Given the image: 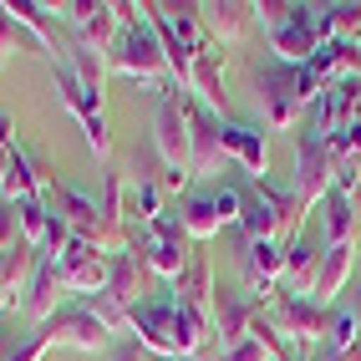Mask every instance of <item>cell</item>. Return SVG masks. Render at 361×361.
Returning <instances> with one entry per match:
<instances>
[{
    "instance_id": "cell-30",
    "label": "cell",
    "mask_w": 361,
    "mask_h": 361,
    "mask_svg": "<svg viewBox=\"0 0 361 361\" xmlns=\"http://www.w3.org/2000/svg\"><path fill=\"white\" fill-rule=\"evenodd\" d=\"M117 31H123V0H112V6H97L92 11V20L71 36L77 46H87V51H97V56H107L112 51V41H117Z\"/></svg>"
},
{
    "instance_id": "cell-41",
    "label": "cell",
    "mask_w": 361,
    "mask_h": 361,
    "mask_svg": "<svg viewBox=\"0 0 361 361\" xmlns=\"http://www.w3.org/2000/svg\"><path fill=\"white\" fill-rule=\"evenodd\" d=\"M0 142H6V148H16V142H20V137H16V117H11V112H0Z\"/></svg>"
},
{
    "instance_id": "cell-23",
    "label": "cell",
    "mask_w": 361,
    "mask_h": 361,
    "mask_svg": "<svg viewBox=\"0 0 361 361\" xmlns=\"http://www.w3.org/2000/svg\"><path fill=\"white\" fill-rule=\"evenodd\" d=\"M153 270H148V259H142L137 250H117L112 259H107V295L117 300V305H137V295H142V280H148Z\"/></svg>"
},
{
    "instance_id": "cell-17",
    "label": "cell",
    "mask_w": 361,
    "mask_h": 361,
    "mask_svg": "<svg viewBox=\"0 0 361 361\" xmlns=\"http://www.w3.org/2000/svg\"><path fill=\"white\" fill-rule=\"evenodd\" d=\"M356 239L351 245H321V270H316V285H310V300L316 305H341L346 285L356 280Z\"/></svg>"
},
{
    "instance_id": "cell-4",
    "label": "cell",
    "mask_w": 361,
    "mask_h": 361,
    "mask_svg": "<svg viewBox=\"0 0 361 361\" xmlns=\"http://www.w3.org/2000/svg\"><path fill=\"white\" fill-rule=\"evenodd\" d=\"M264 326L290 351H310V346H326L331 336V305H316L305 295H275L264 305Z\"/></svg>"
},
{
    "instance_id": "cell-24",
    "label": "cell",
    "mask_w": 361,
    "mask_h": 361,
    "mask_svg": "<svg viewBox=\"0 0 361 361\" xmlns=\"http://www.w3.org/2000/svg\"><path fill=\"white\" fill-rule=\"evenodd\" d=\"M188 92H199V102L214 117H229V97H224V51H199L194 61V77H188Z\"/></svg>"
},
{
    "instance_id": "cell-3",
    "label": "cell",
    "mask_w": 361,
    "mask_h": 361,
    "mask_svg": "<svg viewBox=\"0 0 361 361\" xmlns=\"http://www.w3.org/2000/svg\"><path fill=\"white\" fill-rule=\"evenodd\" d=\"M255 97H259V112H264V128H295L300 112H310V102L321 97L316 77L305 66H285V61H264L255 66Z\"/></svg>"
},
{
    "instance_id": "cell-32",
    "label": "cell",
    "mask_w": 361,
    "mask_h": 361,
    "mask_svg": "<svg viewBox=\"0 0 361 361\" xmlns=\"http://www.w3.org/2000/svg\"><path fill=\"white\" fill-rule=\"evenodd\" d=\"M316 31H321V41H361V0L316 6Z\"/></svg>"
},
{
    "instance_id": "cell-5",
    "label": "cell",
    "mask_w": 361,
    "mask_h": 361,
    "mask_svg": "<svg viewBox=\"0 0 361 361\" xmlns=\"http://www.w3.org/2000/svg\"><path fill=\"white\" fill-rule=\"evenodd\" d=\"M133 250L148 259V270L158 280H178L183 264H188V255H194V239L183 234V214L163 209L148 229H133Z\"/></svg>"
},
{
    "instance_id": "cell-7",
    "label": "cell",
    "mask_w": 361,
    "mask_h": 361,
    "mask_svg": "<svg viewBox=\"0 0 361 361\" xmlns=\"http://www.w3.org/2000/svg\"><path fill=\"white\" fill-rule=\"evenodd\" d=\"M183 234L188 239H214L219 229H239V214H245V194L234 183L219 188H199V194H183Z\"/></svg>"
},
{
    "instance_id": "cell-31",
    "label": "cell",
    "mask_w": 361,
    "mask_h": 361,
    "mask_svg": "<svg viewBox=\"0 0 361 361\" xmlns=\"http://www.w3.org/2000/svg\"><path fill=\"white\" fill-rule=\"evenodd\" d=\"M36 264H41V255H36L31 245H20V250H0V295H6V300L26 295V285H31V275H36Z\"/></svg>"
},
{
    "instance_id": "cell-13",
    "label": "cell",
    "mask_w": 361,
    "mask_h": 361,
    "mask_svg": "<svg viewBox=\"0 0 361 361\" xmlns=\"http://www.w3.org/2000/svg\"><path fill=\"white\" fill-rule=\"evenodd\" d=\"M153 153L163 158L168 173H188V117H183V92H163L153 107Z\"/></svg>"
},
{
    "instance_id": "cell-21",
    "label": "cell",
    "mask_w": 361,
    "mask_h": 361,
    "mask_svg": "<svg viewBox=\"0 0 361 361\" xmlns=\"http://www.w3.org/2000/svg\"><path fill=\"white\" fill-rule=\"evenodd\" d=\"M199 16V26L209 41H219V46H234L239 36L250 31V20H255V6H239V0H204V6H194Z\"/></svg>"
},
{
    "instance_id": "cell-2",
    "label": "cell",
    "mask_w": 361,
    "mask_h": 361,
    "mask_svg": "<svg viewBox=\"0 0 361 361\" xmlns=\"http://www.w3.org/2000/svg\"><path fill=\"white\" fill-rule=\"evenodd\" d=\"M128 321H133V336L142 341V351L168 356V361H194V356L209 346V331L188 321L168 290H163V295H148V300H137V305L128 310Z\"/></svg>"
},
{
    "instance_id": "cell-25",
    "label": "cell",
    "mask_w": 361,
    "mask_h": 361,
    "mask_svg": "<svg viewBox=\"0 0 361 361\" xmlns=\"http://www.w3.org/2000/svg\"><path fill=\"white\" fill-rule=\"evenodd\" d=\"M20 310H26V316L36 321V331L61 310V280H56V264H51V259H41V264H36V275H31V285H26V295H20Z\"/></svg>"
},
{
    "instance_id": "cell-15",
    "label": "cell",
    "mask_w": 361,
    "mask_h": 361,
    "mask_svg": "<svg viewBox=\"0 0 361 361\" xmlns=\"http://www.w3.org/2000/svg\"><path fill=\"white\" fill-rule=\"evenodd\" d=\"M46 204H51V214H61V219L71 224V234L92 239V245L102 239V204L92 199L87 188H77V183H51V178H46Z\"/></svg>"
},
{
    "instance_id": "cell-22",
    "label": "cell",
    "mask_w": 361,
    "mask_h": 361,
    "mask_svg": "<svg viewBox=\"0 0 361 361\" xmlns=\"http://www.w3.org/2000/svg\"><path fill=\"white\" fill-rule=\"evenodd\" d=\"M0 11H6L51 61H56V51H66V46L56 41V20H51V11H46V0H0Z\"/></svg>"
},
{
    "instance_id": "cell-42",
    "label": "cell",
    "mask_w": 361,
    "mask_h": 361,
    "mask_svg": "<svg viewBox=\"0 0 361 361\" xmlns=\"http://www.w3.org/2000/svg\"><path fill=\"white\" fill-rule=\"evenodd\" d=\"M11 153H16V148H6V142H0V183H6V173H11Z\"/></svg>"
},
{
    "instance_id": "cell-19",
    "label": "cell",
    "mask_w": 361,
    "mask_h": 361,
    "mask_svg": "<svg viewBox=\"0 0 361 361\" xmlns=\"http://www.w3.org/2000/svg\"><path fill=\"white\" fill-rule=\"evenodd\" d=\"M219 142H224V153H229L234 163H245L250 178H264V173H270V142H264V133H259L255 123L224 117V123H219Z\"/></svg>"
},
{
    "instance_id": "cell-16",
    "label": "cell",
    "mask_w": 361,
    "mask_h": 361,
    "mask_svg": "<svg viewBox=\"0 0 361 361\" xmlns=\"http://www.w3.org/2000/svg\"><path fill=\"white\" fill-rule=\"evenodd\" d=\"M316 46H321L316 6H295L290 20L270 31V51H275V61H285V66H305L310 56H316Z\"/></svg>"
},
{
    "instance_id": "cell-44",
    "label": "cell",
    "mask_w": 361,
    "mask_h": 361,
    "mask_svg": "<svg viewBox=\"0 0 361 361\" xmlns=\"http://www.w3.org/2000/svg\"><path fill=\"white\" fill-rule=\"evenodd\" d=\"M280 361H305V356H280Z\"/></svg>"
},
{
    "instance_id": "cell-28",
    "label": "cell",
    "mask_w": 361,
    "mask_h": 361,
    "mask_svg": "<svg viewBox=\"0 0 361 361\" xmlns=\"http://www.w3.org/2000/svg\"><path fill=\"white\" fill-rule=\"evenodd\" d=\"M280 356H300V351H290L280 341V336L264 326V316L255 321V331L245 336L239 346H229V351H219V361H280Z\"/></svg>"
},
{
    "instance_id": "cell-35",
    "label": "cell",
    "mask_w": 361,
    "mask_h": 361,
    "mask_svg": "<svg viewBox=\"0 0 361 361\" xmlns=\"http://www.w3.org/2000/svg\"><path fill=\"white\" fill-rule=\"evenodd\" d=\"M26 239H20V204L0 194V250H20Z\"/></svg>"
},
{
    "instance_id": "cell-11",
    "label": "cell",
    "mask_w": 361,
    "mask_h": 361,
    "mask_svg": "<svg viewBox=\"0 0 361 361\" xmlns=\"http://www.w3.org/2000/svg\"><path fill=\"white\" fill-rule=\"evenodd\" d=\"M46 331V341L51 346H66V351H82V356H107V346L117 341V336L92 316V310L77 300V305H61L51 321L41 326Z\"/></svg>"
},
{
    "instance_id": "cell-29",
    "label": "cell",
    "mask_w": 361,
    "mask_h": 361,
    "mask_svg": "<svg viewBox=\"0 0 361 361\" xmlns=\"http://www.w3.org/2000/svg\"><path fill=\"white\" fill-rule=\"evenodd\" d=\"M123 214H128L133 229H148L158 214H163V183L158 178H133L123 188Z\"/></svg>"
},
{
    "instance_id": "cell-9",
    "label": "cell",
    "mask_w": 361,
    "mask_h": 361,
    "mask_svg": "<svg viewBox=\"0 0 361 361\" xmlns=\"http://www.w3.org/2000/svg\"><path fill=\"white\" fill-rule=\"evenodd\" d=\"M336 188V173H331V148H326V137H316L310 128L295 133V178H290V194L305 209H316L326 194Z\"/></svg>"
},
{
    "instance_id": "cell-43",
    "label": "cell",
    "mask_w": 361,
    "mask_h": 361,
    "mask_svg": "<svg viewBox=\"0 0 361 361\" xmlns=\"http://www.w3.org/2000/svg\"><path fill=\"white\" fill-rule=\"evenodd\" d=\"M351 204H356V214H361V183H356V188H351Z\"/></svg>"
},
{
    "instance_id": "cell-20",
    "label": "cell",
    "mask_w": 361,
    "mask_h": 361,
    "mask_svg": "<svg viewBox=\"0 0 361 361\" xmlns=\"http://www.w3.org/2000/svg\"><path fill=\"white\" fill-rule=\"evenodd\" d=\"M305 71L316 77V87H336V82H351L361 77V41H321L316 56L305 61Z\"/></svg>"
},
{
    "instance_id": "cell-18",
    "label": "cell",
    "mask_w": 361,
    "mask_h": 361,
    "mask_svg": "<svg viewBox=\"0 0 361 361\" xmlns=\"http://www.w3.org/2000/svg\"><path fill=\"white\" fill-rule=\"evenodd\" d=\"M259 321V300L255 295H234V290H214V341L219 351L239 346Z\"/></svg>"
},
{
    "instance_id": "cell-34",
    "label": "cell",
    "mask_w": 361,
    "mask_h": 361,
    "mask_svg": "<svg viewBox=\"0 0 361 361\" xmlns=\"http://www.w3.org/2000/svg\"><path fill=\"white\" fill-rule=\"evenodd\" d=\"M46 224H51V204H46V199H31V204H20V239H26L31 250H41V239H46Z\"/></svg>"
},
{
    "instance_id": "cell-37",
    "label": "cell",
    "mask_w": 361,
    "mask_h": 361,
    "mask_svg": "<svg viewBox=\"0 0 361 361\" xmlns=\"http://www.w3.org/2000/svg\"><path fill=\"white\" fill-rule=\"evenodd\" d=\"M46 351H51V341H46V331H31V341L11 346L0 361H46Z\"/></svg>"
},
{
    "instance_id": "cell-38",
    "label": "cell",
    "mask_w": 361,
    "mask_h": 361,
    "mask_svg": "<svg viewBox=\"0 0 361 361\" xmlns=\"http://www.w3.org/2000/svg\"><path fill=\"white\" fill-rule=\"evenodd\" d=\"M107 361H142V341L137 336H117V341L107 346Z\"/></svg>"
},
{
    "instance_id": "cell-14",
    "label": "cell",
    "mask_w": 361,
    "mask_h": 361,
    "mask_svg": "<svg viewBox=\"0 0 361 361\" xmlns=\"http://www.w3.org/2000/svg\"><path fill=\"white\" fill-rule=\"evenodd\" d=\"M56 280H61V290H71V295H97V290H107V255L92 245V239H82V234H71V245L61 250V259H56Z\"/></svg>"
},
{
    "instance_id": "cell-1",
    "label": "cell",
    "mask_w": 361,
    "mask_h": 361,
    "mask_svg": "<svg viewBox=\"0 0 361 361\" xmlns=\"http://www.w3.org/2000/svg\"><path fill=\"white\" fill-rule=\"evenodd\" d=\"M107 77H128L137 87H153L158 97L173 92V71H168L163 41H158L142 6H123V31H117L112 51H107Z\"/></svg>"
},
{
    "instance_id": "cell-6",
    "label": "cell",
    "mask_w": 361,
    "mask_h": 361,
    "mask_svg": "<svg viewBox=\"0 0 361 361\" xmlns=\"http://www.w3.org/2000/svg\"><path fill=\"white\" fill-rule=\"evenodd\" d=\"M51 82H56V97H61V107L82 123V133H87V148L97 153V158H112V133H107V117H102V92H92L77 71H71L61 56L51 61Z\"/></svg>"
},
{
    "instance_id": "cell-36",
    "label": "cell",
    "mask_w": 361,
    "mask_h": 361,
    "mask_svg": "<svg viewBox=\"0 0 361 361\" xmlns=\"http://www.w3.org/2000/svg\"><path fill=\"white\" fill-rule=\"evenodd\" d=\"M290 11H295V0H255V20L264 26V36H270L275 26H285Z\"/></svg>"
},
{
    "instance_id": "cell-10",
    "label": "cell",
    "mask_w": 361,
    "mask_h": 361,
    "mask_svg": "<svg viewBox=\"0 0 361 361\" xmlns=\"http://www.w3.org/2000/svg\"><path fill=\"white\" fill-rule=\"evenodd\" d=\"M183 117H188V173L219 178L224 168H229V153H224V142H219V123H224V117H214L204 102L188 97V92H183Z\"/></svg>"
},
{
    "instance_id": "cell-40",
    "label": "cell",
    "mask_w": 361,
    "mask_h": 361,
    "mask_svg": "<svg viewBox=\"0 0 361 361\" xmlns=\"http://www.w3.org/2000/svg\"><path fill=\"white\" fill-rule=\"evenodd\" d=\"M20 41H26V31H20L16 20H11L6 11H0V51H11V46H20Z\"/></svg>"
},
{
    "instance_id": "cell-8",
    "label": "cell",
    "mask_w": 361,
    "mask_h": 361,
    "mask_svg": "<svg viewBox=\"0 0 361 361\" xmlns=\"http://www.w3.org/2000/svg\"><path fill=\"white\" fill-rule=\"evenodd\" d=\"M234 255H239V280H245V290L270 305L275 300V285L285 280V245H275V239H250L234 229Z\"/></svg>"
},
{
    "instance_id": "cell-12",
    "label": "cell",
    "mask_w": 361,
    "mask_h": 361,
    "mask_svg": "<svg viewBox=\"0 0 361 361\" xmlns=\"http://www.w3.org/2000/svg\"><path fill=\"white\" fill-rule=\"evenodd\" d=\"M214 290H219V285H214V264H209V255H188V264H183V275L178 280H168V295L178 300V310L194 326H204L209 331V341H214Z\"/></svg>"
},
{
    "instance_id": "cell-26",
    "label": "cell",
    "mask_w": 361,
    "mask_h": 361,
    "mask_svg": "<svg viewBox=\"0 0 361 361\" xmlns=\"http://www.w3.org/2000/svg\"><path fill=\"white\" fill-rule=\"evenodd\" d=\"M316 209H321V224H326V245H351L356 229H361V214H356L346 188H331Z\"/></svg>"
},
{
    "instance_id": "cell-27",
    "label": "cell",
    "mask_w": 361,
    "mask_h": 361,
    "mask_svg": "<svg viewBox=\"0 0 361 361\" xmlns=\"http://www.w3.org/2000/svg\"><path fill=\"white\" fill-rule=\"evenodd\" d=\"M316 270H321V250L305 245V234L285 239V295H305L310 300V285H316Z\"/></svg>"
},
{
    "instance_id": "cell-39",
    "label": "cell",
    "mask_w": 361,
    "mask_h": 361,
    "mask_svg": "<svg viewBox=\"0 0 361 361\" xmlns=\"http://www.w3.org/2000/svg\"><path fill=\"white\" fill-rule=\"evenodd\" d=\"M341 310H346V316L356 321V331H361V275L346 285V295H341Z\"/></svg>"
},
{
    "instance_id": "cell-33",
    "label": "cell",
    "mask_w": 361,
    "mask_h": 361,
    "mask_svg": "<svg viewBox=\"0 0 361 361\" xmlns=\"http://www.w3.org/2000/svg\"><path fill=\"white\" fill-rule=\"evenodd\" d=\"M82 305H87V310H92V316H97V321H102V326H107L112 336H133V321H128V305H117V300H112L107 290H97V295H87Z\"/></svg>"
}]
</instances>
